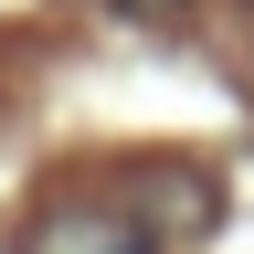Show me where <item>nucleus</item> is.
I'll use <instances>...</instances> for the list:
<instances>
[{"instance_id":"1","label":"nucleus","mask_w":254,"mask_h":254,"mask_svg":"<svg viewBox=\"0 0 254 254\" xmlns=\"http://www.w3.org/2000/svg\"><path fill=\"white\" fill-rule=\"evenodd\" d=\"M21 254H170V244H159V222H138L127 201H53L21 233Z\"/></svg>"},{"instance_id":"2","label":"nucleus","mask_w":254,"mask_h":254,"mask_svg":"<svg viewBox=\"0 0 254 254\" xmlns=\"http://www.w3.org/2000/svg\"><path fill=\"white\" fill-rule=\"evenodd\" d=\"M117 11H138V21H170V11H180V0H117Z\"/></svg>"}]
</instances>
